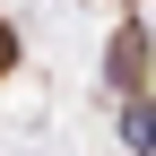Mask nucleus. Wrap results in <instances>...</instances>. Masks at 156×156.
Listing matches in <instances>:
<instances>
[{
  "label": "nucleus",
  "instance_id": "nucleus-3",
  "mask_svg": "<svg viewBox=\"0 0 156 156\" xmlns=\"http://www.w3.org/2000/svg\"><path fill=\"white\" fill-rule=\"evenodd\" d=\"M0 69H17V35L9 26H0Z\"/></svg>",
  "mask_w": 156,
  "mask_h": 156
},
{
  "label": "nucleus",
  "instance_id": "nucleus-2",
  "mask_svg": "<svg viewBox=\"0 0 156 156\" xmlns=\"http://www.w3.org/2000/svg\"><path fill=\"white\" fill-rule=\"evenodd\" d=\"M122 139H130V147H147V139H156V113H147V104H130V113H122Z\"/></svg>",
  "mask_w": 156,
  "mask_h": 156
},
{
  "label": "nucleus",
  "instance_id": "nucleus-1",
  "mask_svg": "<svg viewBox=\"0 0 156 156\" xmlns=\"http://www.w3.org/2000/svg\"><path fill=\"white\" fill-rule=\"evenodd\" d=\"M104 69H113V87H147V35L122 26V35H113V52H104Z\"/></svg>",
  "mask_w": 156,
  "mask_h": 156
}]
</instances>
